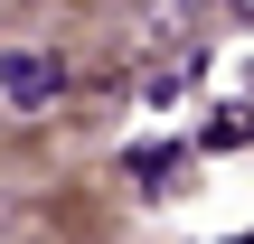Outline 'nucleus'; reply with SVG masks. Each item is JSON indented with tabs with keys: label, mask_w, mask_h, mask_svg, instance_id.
Returning <instances> with one entry per match:
<instances>
[{
	"label": "nucleus",
	"mask_w": 254,
	"mask_h": 244,
	"mask_svg": "<svg viewBox=\"0 0 254 244\" xmlns=\"http://www.w3.org/2000/svg\"><path fill=\"white\" fill-rule=\"evenodd\" d=\"M198 19H207V0H132V56L141 66H170L198 38Z\"/></svg>",
	"instance_id": "obj_1"
},
{
	"label": "nucleus",
	"mask_w": 254,
	"mask_h": 244,
	"mask_svg": "<svg viewBox=\"0 0 254 244\" xmlns=\"http://www.w3.org/2000/svg\"><path fill=\"white\" fill-rule=\"evenodd\" d=\"M57 94H66V66L47 47H0V103L9 113H47Z\"/></svg>",
	"instance_id": "obj_2"
},
{
	"label": "nucleus",
	"mask_w": 254,
	"mask_h": 244,
	"mask_svg": "<svg viewBox=\"0 0 254 244\" xmlns=\"http://www.w3.org/2000/svg\"><path fill=\"white\" fill-rule=\"evenodd\" d=\"M236 19H245V28H254V0H236Z\"/></svg>",
	"instance_id": "obj_3"
},
{
	"label": "nucleus",
	"mask_w": 254,
	"mask_h": 244,
	"mask_svg": "<svg viewBox=\"0 0 254 244\" xmlns=\"http://www.w3.org/2000/svg\"><path fill=\"white\" fill-rule=\"evenodd\" d=\"M236 244H254V235H236Z\"/></svg>",
	"instance_id": "obj_4"
}]
</instances>
